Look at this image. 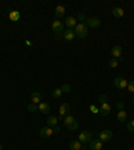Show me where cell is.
<instances>
[{"label": "cell", "instance_id": "cell-1", "mask_svg": "<svg viewBox=\"0 0 134 150\" xmlns=\"http://www.w3.org/2000/svg\"><path fill=\"white\" fill-rule=\"evenodd\" d=\"M75 35L78 36V38H86L88 34V27L86 23H78L77 26H75Z\"/></svg>", "mask_w": 134, "mask_h": 150}, {"label": "cell", "instance_id": "cell-2", "mask_svg": "<svg viewBox=\"0 0 134 150\" xmlns=\"http://www.w3.org/2000/svg\"><path fill=\"white\" fill-rule=\"evenodd\" d=\"M52 31L55 32V36H57V39H60L62 36H63V32H64V26L62 21L59 20H54L52 21Z\"/></svg>", "mask_w": 134, "mask_h": 150}, {"label": "cell", "instance_id": "cell-3", "mask_svg": "<svg viewBox=\"0 0 134 150\" xmlns=\"http://www.w3.org/2000/svg\"><path fill=\"white\" fill-rule=\"evenodd\" d=\"M93 140V134L90 131H87V130H85V131H82L81 134H79V137H78V141L82 143V145H86V143H90V141Z\"/></svg>", "mask_w": 134, "mask_h": 150}, {"label": "cell", "instance_id": "cell-4", "mask_svg": "<svg viewBox=\"0 0 134 150\" xmlns=\"http://www.w3.org/2000/svg\"><path fill=\"white\" fill-rule=\"evenodd\" d=\"M111 138H113V133H111V130L103 129L102 131L99 133V141H101V142H109Z\"/></svg>", "mask_w": 134, "mask_h": 150}, {"label": "cell", "instance_id": "cell-5", "mask_svg": "<svg viewBox=\"0 0 134 150\" xmlns=\"http://www.w3.org/2000/svg\"><path fill=\"white\" fill-rule=\"evenodd\" d=\"M127 82L126 80V78H124V77H117L115 79H114V86H115L118 90H122V88H126L127 87Z\"/></svg>", "mask_w": 134, "mask_h": 150}, {"label": "cell", "instance_id": "cell-6", "mask_svg": "<svg viewBox=\"0 0 134 150\" xmlns=\"http://www.w3.org/2000/svg\"><path fill=\"white\" fill-rule=\"evenodd\" d=\"M110 111H111V107H110L109 102L102 103V105H101V107H99V114L102 115V117H107V115L110 114Z\"/></svg>", "mask_w": 134, "mask_h": 150}, {"label": "cell", "instance_id": "cell-7", "mask_svg": "<svg viewBox=\"0 0 134 150\" xmlns=\"http://www.w3.org/2000/svg\"><path fill=\"white\" fill-rule=\"evenodd\" d=\"M86 24H87V27L90 28H97L101 26V20H99L98 18H87V20H86Z\"/></svg>", "mask_w": 134, "mask_h": 150}, {"label": "cell", "instance_id": "cell-8", "mask_svg": "<svg viewBox=\"0 0 134 150\" xmlns=\"http://www.w3.org/2000/svg\"><path fill=\"white\" fill-rule=\"evenodd\" d=\"M54 129L52 127H50V126H47V127H43V129H40V137L42 138H50V137L54 134Z\"/></svg>", "mask_w": 134, "mask_h": 150}, {"label": "cell", "instance_id": "cell-9", "mask_svg": "<svg viewBox=\"0 0 134 150\" xmlns=\"http://www.w3.org/2000/svg\"><path fill=\"white\" fill-rule=\"evenodd\" d=\"M68 114H70V106H68V103H62L59 107V118L66 117Z\"/></svg>", "mask_w": 134, "mask_h": 150}, {"label": "cell", "instance_id": "cell-10", "mask_svg": "<svg viewBox=\"0 0 134 150\" xmlns=\"http://www.w3.org/2000/svg\"><path fill=\"white\" fill-rule=\"evenodd\" d=\"M111 56H113L114 59H121L122 58V48H121V46H114L113 48H111Z\"/></svg>", "mask_w": 134, "mask_h": 150}, {"label": "cell", "instance_id": "cell-11", "mask_svg": "<svg viewBox=\"0 0 134 150\" xmlns=\"http://www.w3.org/2000/svg\"><path fill=\"white\" fill-rule=\"evenodd\" d=\"M88 146H90L91 150H102L103 142H101L99 140H91L90 143H88Z\"/></svg>", "mask_w": 134, "mask_h": 150}, {"label": "cell", "instance_id": "cell-12", "mask_svg": "<svg viewBox=\"0 0 134 150\" xmlns=\"http://www.w3.org/2000/svg\"><path fill=\"white\" fill-rule=\"evenodd\" d=\"M75 36H77V35H75L74 30H71V28H67L66 31L63 32V39H64V40H68V42L74 40Z\"/></svg>", "mask_w": 134, "mask_h": 150}, {"label": "cell", "instance_id": "cell-13", "mask_svg": "<svg viewBox=\"0 0 134 150\" xmlns=\"http://www.w3.org/2000/svg\"><path fill=\"white\" fill-rule=\"evenodd\" d=\"M68 146H70V150H86V146L82 145L79 141H71Z\"/></svg>", "mask_w": 134, "mask_h": 150}, {"label": "cell", "instance_id": "cell-14", "mask_svg": "<svg viewBox=\"0 0 134 150\" xmlns=\"http://www.w3.org/2000/svg\"><path fill=\"white\" fill-rule=\"evenodd\" d=\"M38 110H39V111H40V113H42V114H48L51 109H50V105H48V103H44V102H40V103H39V105H38Z\"/></svg>", "mask_w": 134, "mask_h": 150}, {"label": "cell", "instance_id": "cell-15", "mask_svg": "<svg viewBox=\"0 0 134 150\" xmlns=\"http://www.w3.org/2000/svg\"><path fill=\"white\" fill-rule=\"evenodd\" d=\"M64 23H66L67 28H71V30H73V27H75V26L78 24V23H77V19H75L74 16H67L66 20H64Z\"/></svg>", "mask_w": 134, "mask_h": 150}, {"label": "cell", "instance_id": "cell-16", "mask_svg": "<svg viewBox=\"0 0 134 150\" xmlns=\"http://www.w3.org/2000/svg\"><path fill=\"white\" fill-rule=\"evenodd\" d=\"M111 14H113V16L114 18H117V19H121L122 16H124V10L122 8H119V7H115V8H113V11H111Z\"/></svg>", "mask_w": 134, "mask_h": 150}, {"label": "cell", "instance_id": "cell-17", "mask_svg": "<svg viewBox=\"0 0 134 150\" xmlns=\"http://www.w3.org/2000/svg\"><path fill=\"white\" fill-rule=\"evenodd\" d=\"M31 99H32V103H35V105H39L40 101H42V94L35 91V93H32L31 94Z\"/></svg>", "mask_w": 134, "mask_h": 150}, {"label": "cell", "instance_id": "cell-18", "mask_svg": "<svg viewBox=\"0 0 134 150\" xmlns=\"http://www.w3.org/2000/svg\"><path fill=\"white\" fill-rule=\"evenodd\" d=\"M58 121H59V118H57V117H48L47 118V126L55 127V126H58Z\"/></svg>", "mask_w": 134, "mask_h": 150}, {"label": "cell", "instance_id": "cell-19", "mask_svg": "<svg viewBox=\"0 0 134 150\" xmlns=\"http://www.w3.org/2000/svg\"><path fill=\"white\" fill-rule=\"evenodd\" d=\"M126 118H127V113L125 111V110H119L118 114H117V119H118L119 122H125Z\"/></svg>", "mask_w": 134, "mask_h": 150}, {"label": "cell", "instance_id": "cell-20", "mask_svg": "<svg viewBox=\"0 0 134 150\" xmlns=\"http://www.w3.org/2000/svg\"><path fill=\"white\" fill-rule=\"evenodd\" d=\"M64 11H66V8H64L63 6H58V7L55 8V16H57V18H62L64 15Z\"/></svg>", "mask_w": 134, "mask_h": 150}, {"label": "cell", "instance_id": "cell-21", "mask_svg": "<svg viewBox=\"0 0 134 150\" xmlns=\"http://www.w3.org/2000/svg\"><path fill=\"white\" fill-rule=\"evenodd\" d=\"M75 121H77V119H75L73 115H70V114L66 115V117L63 118V122H64V125H66V126H70L71 123H74Z\"/></svg>", "mask_w": 134, "mask_h": 150}, {"label": "cell", "instance_id": "cell-22", "mask_svg": "<svg viewBox=\"0 0 134 150\" xmlns=\"http://www.w3.org/2000/svg\"><path fill=\"white\" fill-rule=\"evenodd\" d=\"M10 19L12 21H18L20 19V14H19V11H11L10 12Z\"/></svg>", "mask_w": 134, "mask_h": 150}, {"label": "cell", "instance_id": "cell-23", "mask_svg": "<svg viewBox=\"0 0 134 150\" xmlns=\"http://www.w3.org/2000/svg\"><path fill=\"white\" fill-rule=\"evenodd\" d=\"M98 101H99V103L102 105V103H106V102L109 101V97H107V94H101L98 97Z\"/></svg>", "mask_w": 134, "mask_h": 150}, {"label": "cell", "instance_id": "cell-24", "mask_svg": "<svg viewBox=\"0 0 134 150\" xmlns=\"http://www.w3.org/2000/svg\"><path fill=\"white\" fill-rule=\"evenodd\" d=\"M62 94H63V93H62V90H60V87L55 88V90L52 91V97H54V98H60V97H62Z\"/></svg>", "mask_w": 134, "mask_h": 150}, {"label": "cell", "instance_id": "cell-25", "mask_svg": "<svg viewBox=\"0 0 134 150\" xmlns=\"http://www.w3.org/2000/svg\"><path fill=\"white\" fill-rule=\"evenodd\" d=\"M78 127H79V123H78V121H75L74 123H71L70 126H67V129L71 130V131H74V130H77Z\"/></svg>", "mask_w": 134, "mask_h": 150}, {"label": "cell", "instance_id": "cell-26", "mask_svg": "<svg viewBox=\"0 0 134 150\" xmlns=\"http://www.w3.org/2000/svg\"><path fill=\"white\" fill-rule=\"evenodd\" d=\"M60 90H62V93H70L71 86H70V84H67V83H64V84H62Z\"/></svg>", "mask_w": 134, "mask_h": 150}, {"label": "cell", "instance_id": "cell-27", "mask_svg": "<svg viewBox=\"0 0 134 150\" xmlns=\"http://www.w3.org/2000/svg\"><path fill=\"white\" fill-rule=\"evenodd\" d=\"M109 66L111 67V68H115V67H118V59H110V62H109Z\"/></svg>", "mask_w": 134, "mask_h": 150}, {"label": "cell", "instance_id": "cell-28", "mask_svg": "<svg viewBox=\"0 0 134 150\" xmlns=\"http://www.w3.org/2000/svg\"><path fill=\"white\" fill-rule=\"evenodd\" d=\"M127 90L130 91V93H134V80H131V82H129L127 83Z\"/></svg>", "mask_w": 134, "mask_h": 150}, {"label": "cell", "instance_id": "cell-29", "mask_svg": "<svg viewBox=\"0 0 134 150\" xmlns=\"http://www.w3.org/2000/svg\"><path fill=\"white\" fill-rule=\"evenodd\" d=\"M36 110H38V105H35V103L28 105V111H36Z\"/></svg>", "mask_w": 134, "mask_h": 150}, {"label": "cell", "instance_id": "cell-30", "mask_svg": "<svg viewBox=\"0 0 134 150\" xmlns=\"http://www.w3.org/2000/svg\"><path fill=\"white\" fill-rule=\"evenodd\" d=\"M127 130H129V131H134V119L127 123Z\"/></svg>", "mask_w": 134, "mask_h": 150}, {"label": "cell", "instance_id": "cell-31", "mask_svg": "<svg viewBox=\"0 0 134 150\" xmlns=\"http://www.w3.org/2000/svg\"><path fill=\"white\" fill-rule=\"evenodd\" d=\"M117 109H118V110H124L125 109L124 102H117Z\"/></svg>", "mask_w": 134, "mask_h": 150}, {"label": "cell", "instance_id": "cell-32", "mask_svg": "<svg viewBox=\"0 0 134 150\" xmlns=\"http://www.w3.org/2000/svg\"><path fill=\"white\" fill-rule=\"evenodd\" d=\"M78 19H79V20H85V19H86L85 14H83V12H81V14L78 15Z\"/></svg>", "mask_w": 134, "mask_h": 150}, {"label": "cell", "instance_id": "cell-33", "mask_svg": "<svg viewBox=\"0 0 134 150\" xmlns=\"http://www.w3.org/2000/svg\"><path fill=\"white\" fill-rule=\"evenodd\" d=\"M90 109H91V111H93V113H98V111H99V110L95 107V106H90Z\"/></svg>", "mask_w": 134, "mask_h": 150}, {"label": "cell", "instance_id": "cell-34", "mask_svg": "<svg viewBox=\"0 0 134 150\" xmlns=\"http://www.w3.org/2000/svg\"><path fill=\"white\" fill-rule=\"evenodd\" d=\"M0 150H3V145L1 143H0Z\"/></svg>", "mask_w": 134, "mask_h": 150}, {"label": "cell", "instance_id": "cell-35", "mask_svg": "<svg viewBox=\"0 0 134 150\" xmlns=\"http://www.w3.org/2000/svg\"><path fill=\"white\" fill-rule=\"evenodd\" d=\"M133 103H134V97H133Z\"/></svg>", "mask_w": 134, "mask_h": 150}]
</instances>
